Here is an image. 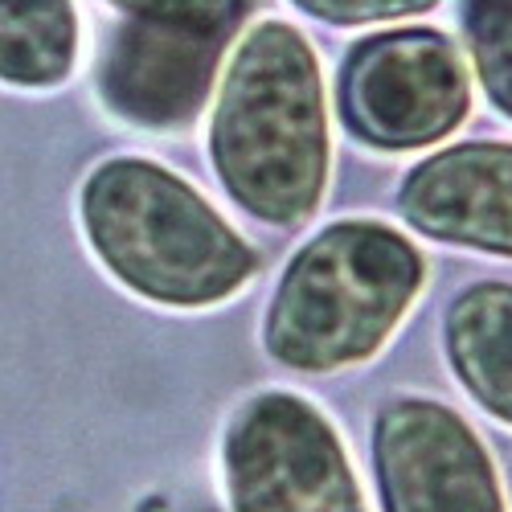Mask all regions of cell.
<instances>
[{"instance_id":"obj_7","label":"cell","mask_w":512,"mask_h":512,"mask_svg":"<svg viewBox=\"0 0 512 512\" xmlns=\"http://www.w3.org/2000/svg\"><path fill=\"white\" fill-rule=\"evenodd\" d=\"M402 213L435 238L512 254V148L467 144L422 160L402 185Z\"/></svg>"},{"instance_id":"obj_1","label":"cell","mask_w":512,"mask_h":512,"mask_svg":"<svg viewBox=\"0 0 512 512\" xmlns=\"http://www.w3.org/2000/svg\"><path fill=\"white\" fill-rule=\"evenodd\" d=\"M230 197L271 226H295L320 205L328 127L320 66L283 21L254 25L222 78L209 132Z\"/></svg>"},{"instance_id":"obj_11","label":"cell","mask_w":512,"mask_h":512,"mask_svg":"<svg viewBox=\"0 0 512 512\" xmlns=\"http://www.w3.org/2000/svg\"><path fill=\"white\" fill-rule=\"evenodd\" d=\"M467 46L484 91L512 115V0H467Z\"/></svg>"},{"instance_id":"obj_5","label":"cell","mask_w":512,"mask_h":512,"mask_svg":"<svg viewBox=\"0 0 512 512\" xmlns=\"http://www.w3.org/2000/svg\"><path fill=\"white\" fill-rule=\"evenodd\" d=\"M467 111V70L439 33H386L345 70V119L377 148H422Z\"/></svg>"},{"instance_id":"obj_6","label":"cell","mask_w":512,"mask_h":512,"mask_svg":"<svg viewBox=\"0 0 512 512\" xmlns=\"http://www.w3.org/2000/svg\"><path fill=\"white\" fill-rule=\"evenodd\" d=\"M377 467L390 512H500L492 463L447 406H390L377 422Z\"/></svg>"},{"instance_id":"obj_10","label":"cell","mask_w":512,"mask_h":512,"mask_svg":"<svg viewBox=\"0 0 512 512\" xmlns=\"http://www.w3.org/2000/svg\"><path fill=\"white\" fill-rule=\"evenodd\" d=\"M78 21L70 0H0V82L54 87L74 66Z\"/></svg>"},{"instance_id":"obj_2","label":"cell","mask_w":512,"mask_h":512,"mask_svg":"<svg viewBox=\"0 0 512 512\" xmlns=\"http://www.w3.org/2000/svg\"><path fill=\"white\" fill-rule=\"evenodd\" d=\"M82 226L119 283L168 308L218 304L259 271L218 209L148 160L99 164L82 185Z\"/></svg>"},{"instance_id":"obj_4","label":"cell","mask_w":512,"mask_h":512,"mask_svg":"<svg viewBox=\"0 0 512 512\" xmlns=\"http://www.w3.org/2000/svg\"><path fill=\"white\" fill-rule=\"evenodd\" d=\"M238 512H365L332 426L300 398H254L226 439Z\"/></svg>"},{"instance_id":"obj_9","label":"cell","mask_w":512,"mask_h":512,"mask_svg":"<svg viewBox=\"0 0 512 512\" xmlns=\"http://www.w3.org/2000/svg\"><path fill=\"white\" fill-rule=\"evenodd\" d=\"M447 353L463 386L512 422V287L484 283L459 295L447 316Z\"/></svg>"},{"instance_id":"obj_12","label":"cell","mask_w":512,"mask_h":512,"mask_svg":"<svg viewBox=\"0 0 512 512\" xmlns=\"http://www.w3.org/2000/svg\"><path fill=\"white\" fill-rule=\"evenodd\" d=\"M111 5L136 13L140 21H152V25H177L209 37H218L238 13V0H111Z\"/></svg>"},{"instance_id":"obj_3","label":"cell","mask_w":512,"mask_h":512,"mask_svg":"<svg viewBox=\"0 0 512 512\" xmlns=\"http://www.w3.org/2000/svg\"><path fill=\"white\" fill-rule=\"evenodd\" d=\"M422 287L418 250L390 226L345 222L316 234L283 271L267 316V349L295 369L365 361Z\"/></svg>"},{"instance_id":"obj_8","label":"cell","mask_w":512,"mask_h":512,"mask_svg":"<svg viewBox=\"0 0 512 512\" xmlns=\"http://www.w3.org/2000/svg\"><path fill=\"white\" fill-rule=\"evenodd\" d=\"M213 54H218V37L209 33L152 21L127 25L103 66L107 103L144 127L185 123L205 103Z\"/></svg>"},{"instance_id":"obj_13","label":"cell","mask_w":512,"mask_h":512,"mask_svg":"<svg viewBox=\"0 0 512 512\" xmlns=\"http://www.w3.org/2000/svg\"><path fill=\"white\" fill-rule=\"evenodd\" d=\"M304 13L336 25H365V21H398L410 13L431 9L435 0H295Z\"/></svg>"}]
</instances>
